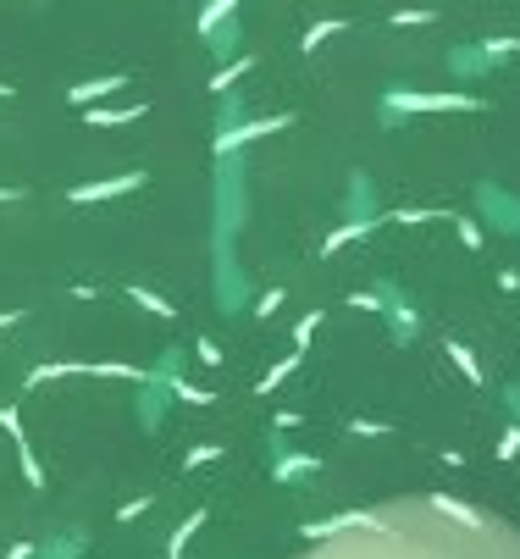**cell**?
<instances>
[{
    "instance_id": "6da1fadb",
    "label": "cell",
    "mask_w": 520,
    "mask_h": 559,
    "mask_svg": "<svg viewBox=\"0 0 520 559\" xmlns=\"http://www.w3.org/2000/svg\"><path fill=\"white\" fill-rule=\"evenodd\" d=\"M399 106L404 111H482V95H471V89H449V95H410V89H404Z\"/></svg>"
},
{
    "instance_id": "7a4b0ae2",
    "label": "cell",
    "mask_w": 520,
    "mask_h": 559,
    "mask_svg": "<svg viewBox=\"0 0 520 559\" xmlns=\"http://www.w3.org/2000/svg\"><path fill=\"white\" fill-rule=\"evenodd\" d=\"M144 189V172H122V178H100V183H78V189L67 194L72 205H95V200H117V194H133Z\"/></svg>"
},
{
    "instance_id": "3957f363",
    "label": "cell",
    "mask_w": 520,
    "mask_h": 559,
    "mask_svg": "<svg viewBox=\"0 0 520 559\" xmlns=\"http://www.w3.org/2000/svg\"><path fill=\"white\" fill-rule=\"evenodd\" d=\"M0 427L12 432V443H17V460H23V482H28V488H45V471H39L34 449H28V438H23V416H17V405L0 410Z\"/></svg>"
},
{
    "instance_id": "277c9868",
    "label": "cell",
    "mask_w": 520,
    "mask_h": 559,
    "mask_svg": "<svg viewBox=\"0 0 520 559\" xmlns=\"http://www.w3.org/2000/svg\"><path fill=\"white\" fill-rule=\"evenodd\" d=\"M283 128H294V117H260V122H244V128H233V133H222V139H216V150L222 155H233L238 144H249V139H266V133H283Z\"/></svg>"
},
{
    "instance_id": "5b68a950",
    "label": "cell",
    "mask_w": 520,
    "mask_h": 559,
    "mask_svg": "<svg viewBox=\"0 0 520 559\" xmlns=\"http://www.w3.org/2000/svg\"><path fill=\"white\" fill-rule=\"evenodd\" d=\"M117 89H128V72H106V78H89V84L67 89V100H72V106H95V100L117 95Z\"/></svg>"
},
{
    "instance_id": "8992f818",
    "label": "cell",
    "mask_w": 520,
    "mask_h": 559,
    "mask_svg": "<svg viewBox=\"0 0 520 559\" xmlns=\"http://www.w3.org/2000/svg\"><path fill=\"white\" fill-rule=\"evenodd\" d=\"M205 521H211V510H194V515H189V521H183V526H178V532H172V543H166V559H183V554H189L194 532H200V526H205Z\"/></svg>"
},
{
    "instance_id": "52a82bcc",
    "label": "cell",
    "mask_w": 520,
    "mask_h": 559,
    "mask_svg": "<svg viewBox=\"0 0 520 559\" xmlns=\"http://www.w3.org/2000/svg\"><path fill=\"white\" fill-rule=\"evenodd\" d=\"M128 294H133V299H139V305H144V310H150V316H161V322H172V316H178V305H172V299L150 294V288H139V283H133V288H128Z\"/></svg>"
},
{
    "instance_id": "ba28073f",
    "label": "cell",
    "mask_w": 520,
    "mask_h": 559,
    "mask_svg": "<svg viewBox=\"0 0 520 559\" xmlns=\"http://www.w3.org/2000/svg\"><path fill=\"white\" fill-rule=\"evenodd\" d=\"M299 360H305V349H294L288 360H277V366L266 371V377H260V393H272L277 382H288V377H294V371H299Z\"/></svg>"
},
{
    "instance_id": "9c48e42d",
    "label": "cell",
    "mask_w": 520,
    "mask_h": 559,
    "mask_svg": "<svg viewBox=\"0 0 520 559\" xmlns=\"http://www.w3.org/2000/svg\"><path fill=\"white\" fill-rule=\"evenodd\" d=\"M144 117V106H117V111H89V128H122V122Z\"/></svg>"
},
{
    "instance_id": "30bf717a",
    "label": "cell",
    "mask_w": 520,
    "mask_h": 559,
    "mask_svg": "<svg viewBox=\"0 0 520 559\" xmlns=\"http://www.w3.org/2000/svg\"><path fill=\"white\" fill-rule=\"evenodd\" d=\"M249 67H255V56H244V61H233V67H222V72H216V78H211V95H227V89H233V84H238V78H244Z\"/></svg>"
},
{
    "instance_id": "8fae6325",
    "label": "cell",
    "mask_w": 520,
    "mask_h": 559,
    "mask_svg": "<svg viewBox=\"0 0 520 559\" xmlns=\"http://www.w3.org/2000/svg\"><path fill=\"white\" fill-rule=\"evenodd\" d=\"M371 227H377V222H349V227H338V233H327V244H321V250H343V244H349V238H360V233H371Z\"/></svg>"
},
{
    "instance_id": "7c38bea8",
    "label": "cell",
    "mask_w": 520,
    "mask_h": 559,
    "mask_svg": "<svg viewBox=\"0 0 520 559\" xmlns=\"http://www.w3.org/2000/svg\"><path fill=\"white\" fill-rule=\"evenodd\" d=\"M227 12H238V0H211V6L200 12V28H205V34H216V23H222Z\"/></svg>"
},
{
    "instance_id": "4fadbf2b",
    "label": "cell",
    "mask_w": 520,
    "mask_h": 559,
    "mask_svg": "<svg viewBox=\"0 0 520 559\" xmlns=\"http://www.w3.org/2000/svg\"><path fill=\"white\" fill-rule=\"evenodd\" d=\"M343 28H349V23H338V17H332V23H316V28H305V50H321V39L343 34Z\"/></svg>"
},
{
    "instance_id": "5bb4252c",
    "label": "cell",
    "mask_w": 520,
    "mask_h": 559,
    "mask_svg": "<svg viewBox=\"0 0 520 559\" xmlns=\"http://www.w3.org/2000/svg\"><path fill=\"white\" fill-rule=\"evenodd\" d=\"M222 460V443H200V449H189V460H183V471H200V465Z\"/></svg>"
},
{
    "instance_id": "9a60e30c",
    "label": "cell",
    "mask_w": 520,
    "mask_h": 559,
    "mask_svg": "<svg viewBox=\"0 0 520 559\" xmlns=\"http://www.w3.org/2000/svg\"><path fill=\"white\" fill-rule=\"evenodd\" d=\"M305 471H321V460H305V454H294V460L277 465V482H288V476H305Z\"/></svg>"
},
{
    "instance_id": "2e32d148",
    "label": "cell",
    "mask_w": 520,
    "mask_h": 559,
    "mask_svg": "<svg viewBox=\"0 0 520 559\" xmlns=\"http://www.w3.org/2000/svg\"><path fill=\"white\" fill-rule=\"evenodd\" d=\"M449 355H454V366H460L471 382H482V366H476V355H471V349H465V344H449Z\"/></svg>"
},
{
    "instance_id": "e0dca14e",
    "label": "cell",
    "mask_w": 520,
    "mask_h": 559,
    "mask_svg": "<svg viewBox=\"0 0 520 559\" xmlns=\"http://www.w3.org/2000/svg\"><path fill=\"white\" fill-rule=\"evenodd\" d=\"M316 327H321V310H316V316H305V322L294 327V349H305V344H310V333H316Z\"/></svg>"
},
{
    "instance_id": "ac0fdd59",
    "label": "cell",
    "mask_w": 520,
    "mask_h": 559,
    "mask_svg": "<svg viewBox=\"0 0 520 559\" xmlns=\"http://www.w3.org/2000/svg\"><path fill=\"white\" fill-rule=\"evenodd\" d=\"M194 355H200V366H222V349H216L211 338H200V344H194Z\"/></svg>"
},
{
    "instance_id": "d6986e66",
    "label": "cell",
    "mask_w": 520,
    "mask_h": 559,
    "mask_svg": "<svg viewBox=\"0 0 520 559\" xmlns=\"http://www.w3.org/2000/svg\"><path fill=\"white\" fill-rule=\"evenodd\" d=\"M454 227H460V238L471 244V250H482V233H476V222H465V216H454Z\"/></svg>"
},
{
    "instance_id": "ffe728a7",
    "label": "cell",
    "mask_w": 520,
    "mask_h": 559,
    "mask_svg": "<svg viewBox=\"0 0 520 559\" xmlns=\"http://www.w3.org/2000/svg\"><path fill=\"white\" fill-rule=\"evenodd\" d=\"M150 493H144V499H133V504H122V510H117V521H133V515H144V510H150Z\"/></svg>"
},
{
    "instance_id": "44dd1931",
    "label": "cell",
    "mask_w": 520,
    "mask_h": 559,
    "mask_svg": "<svg viewBox=\"0 0 520 559\" xmlns=\"http://www.w3.org/2000/svg\"><path fill=\"white\" fill-rule=\"evenodd\" d=\"M498 454H504V460H515V454H520V427H509V432H504V443H498Z\"/></svg>"
},
{
    "instance_id": "7402d4cb",
    "label": "cell",
    "mask_w": 520,
    "mask_h": 559,
    "mask_svg": "<svg viewBox=\"0 0 520 559\" xmlns=\"http://www.w3.org/2000/svg\"><path fill=\"white\" fill-rule=\"evenodd\" d=\"M393 23H399V28L404 23H432V12H393Z\"/></svg>"
},
{
    "instance_id": "603a6c76",
    "label": "cell",
    "mask_w": 520,
    "mask_h": 559,
    "mask_svg": "<svg viewBox=\"0 0 520 559\" xmlns=\"http://www.w3.org/2000/svg\"><path fill=\"white\" fill-rule=\"evenodd\" d=\"M17 316H23V310H0V333H6V327H17Z\"/></svg>"
},
{
    "instance_id": "cb8c5ba5",
    "label": "cell",
    "mask_w": 520,
    "mask_h": 559,
    "mask_svg": "<svg viewBox=\"0 0 520 559\" xmlns=\"http://www.w3.org/2000/svg\"><path fill=\"white\" fill-rule=\"evenodd\" d=\"M0 200H17V189H0Z\"/></svg>"
}]
</instances>
